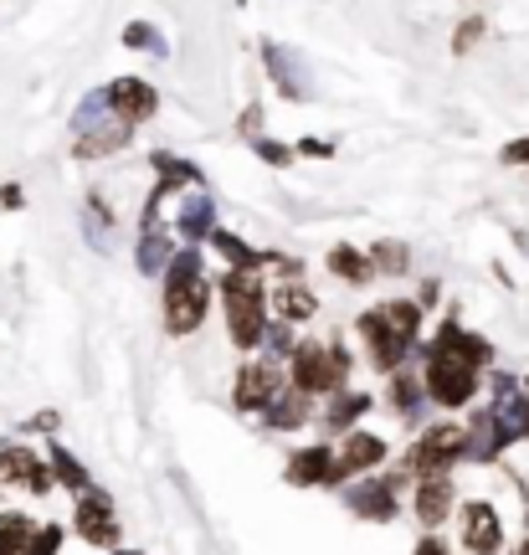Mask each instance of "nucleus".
<instances>
[{"instance_id":"39448f33","label":"nucleus","mask_w":529,"mask_h":555,"mask_svg":"<svg viewBox=\"0 0 529 555\" xmlns=\"http://www.w3.org/2000/svg\"><path fill=\"white\" fill-rule=\"evenodd\" d=\"M463 442H468V433H463L457 422H437V427H427V433L416 437V448L407 453L401 474H407V478L448 474L452 463H463Z\"/></svg>"},{"instance_id":"a18cd8bd","label":"nucleus","mask_w":529,"mask_h":555,"mask_svg":"<svg viewBox=\"0 0 529 555\" xmlns=\"http://www.w3.org/2000/svg\"><path fill=\"white\" fill-rule=\"evenodd\" d=\"M257 124H262V114H257V108H247V114H242V129H247L253 139H257Z\"/></svg>"},{"instance_id":"0eeeda50","label":"nucleus","mask_w":529,"mask_h":555,"mask_svg":"<svg viewBox=\"0 0 529 555\" xmlns=\"http://www.w3.org/2000/svg\"><path fill=\"white\" fill-rule=\"evenodd\" d=\"M206 309H211V283L206 278H185V283H165V330L170 335H196L206 324Z\"/></svg>"},{"instance_id":"20e7f679","label":"nucleus","mask_w":529,"mask_h":555,"mask_svg":"<svg viewBox=\"0 0 529 555\" xmlns=\"http://www.w3.org/2000/svg\"><path fill=\"white\" fill-rule=\"evenodd\" d=\"M73 129H78V155L93 159V155H114V150H124L129 144V124H118L114 114H108V99L99 93H88V99L78 103V114H73Z\"/></svg>"},{"instance_id":"a211bd4d","label":"nucleus","mask_w":529,"mask_h":555,"mask_svg":"<svg viewBox=\"0 0 529 555\" xmlns=\"http://www.w3.org/2000/svg\"><path fill=\"white\" fill-rule=\"evenodd\" d=\"M330 474H334V448H324V442H314V448H298V453L288 457V483H294V489L330 483Z\"/></svg>"},{"instance_id":"ea45409f","label":"nucleus","mask_w":529,"mask_h":555,"mask_svg":"<svg viewBox=\"0 0 529 555\" xmlns=\"http://www.w3.org/2000/svg\"><path fill=\"white\" fill-rule=\"evenodd\" d=\"M499 159H504V165H529V139H514V144H504V150H499Z\"/></svg>"},{"instance_id":"f704fd0d","label":"nucleus","mask_w":529,"mask_h":555,"mask_svg":"<svg viewBox=\"0 0 529 555\" xmlns=\"http://www.w3.org/2000/svg\"><path fill=\"white\" fill-rule=\"evenodd\" d=\"M57 545H62V525H37L16 555H57Z\"/></svg>"},{"instance_id":"6ab92c4d","label":"nucleus","mask_w":529,"mask_h":555,"mask_svg":"<svg viewBox=\"0 0 529 555\" xmlns=\"http://www.w3.org/2000/svg\"><path fill=\"white\" fill-rule=\"evenodd\" d=\"M262 412H268V427H278V433H294V427H304V422L314 416V397H309V391H298V386H283V391H278Z\"/></svg>"},{"instance_id":"e433bc0d","label":"nucleus","mask_w":529,"mask_h":555,"mask_svg":"<svg viewBox=\"0 0 529 555\" xmlns=\"http://www.w3.org/2000/svg\"><path fill=\"white\" fill-rule=\"evenodd\" d=\"M478 37H483V21H478V16H468V21H463V26H457V37H452V52L463 57V52H468V47H473V41H478Z\"/></svg>"},{"instance_id":"f03ea898","label":"nucleus","mask_w":529,"mask_h":555,"mask_svg":"<svg viewBox=\"0 0 529 555\" xmlns=\"http://www.w3.org/2000/svg\"><path fill=\"white\" fill-rule=\"evenodd\" d=\"M221 309H227V335L236 350H257L262 330H268V288L257 283V273L227 268L221 278Z\"/></svg>"},{"instance_id":"412c9836","label":"nucleus","mask_w":529,"mask_h":555,"mask_svg":"<svg viewBox=\"0 0 529 555\" xmlns=\"http://www.w3.org/2000/svg\"><path fill=\"white\" fill-rule=\"evenodd\" d=\"M463 433H468V442H463V463H493V457L509 448V442L499 437V427H493L489 412H478L473 416V427H463Z\"/></svg>"},{"instance_id":"dca6fc26","label":"nucleus","mask_w":529,"mask_h":555,"mask_svg":"<svg viewBox=\"0 0 529 555\" xmlns=\"http://www.w3.org/2000/svg\"><path fill=\"white\" fill-rule=\"evenodd\" d=\"M262 67H268V78L278 82V93H283L288 103L314 99V93H309V73L298 67V57L288 52V47H278V41H262Z\"/></svg>"},{"instance_id":"c85d7f7f","label":"nucleus","mask_w":529,"mask_h":555,"mask_svg":"<svg viewBox=\"0 0 529 555\" xmlns=\"http://www.w3.org/2000/svg\"><path fill=\"white\" fill-rule=\"evenodd\" d=\"M124 47L150 52V57H170V41H165V31H159V26H150V21H129V26H124Z\"/></svg>"},{"instance_id":"72a5a7b5","label":"nucleus","mask_w":529,"mask_h":555,"mask_svg":"<svg viewBox=\"0 0 529 555\" xmlns=\"http://www.w3.org/2000/svg\"><path fill=\"white\" fill-rule=\"evenodd\" d=\"M82 232H88V242H93L99 253H108V242H114V221L103 227V201H99V196L88 201V217H82Z\"/></svg>"},{"instance_id":"b1692460","label":"nucleus","mask_w":529,"mask_h":555,"mask_svg":"<svg viewBox=\"0 0 529 555\" xmlns=\"http://www.w3.org/2000/svg\"><path fill=\"white\" fill-rule=\"evenodd\" d=\"M206 242L227 258V268H242V273H257V268H268V262H273V253H257V247H247L236 232H221V227H211V237Z\"/></svg>"},{"instance_id":"c9c22d12","label":"nucleus","mask_w":529,"mask_h":555,"mask_svg":"<svg viewBox=\"0 0 529 555\" xmlns=\"http://www.w3.org/2000/svg\"><path fill=\"white\" fill-rule=\"evenodd\" d=\"M262 345H268V356H288V350H294V324H288V319H278V324H268V330H262Z\"/></svg>"},{"instance_id":"58836bf2","label":"nucleus","mask_w":529,"mask_h":555,"mask_svg":"<svg viewBox=\"0 0 529 555\" xmlns=\"http://www.w3.org/2000/svg\"><path fill=\"white\" fill-rule=\"evenodd\" d=\"M412 555H452V545H448L442 535H431V530H427V535L416 540V551H412Z\"/></svg>"},{"instance_id":"f3484780","label":"nucleus","mask_w":529,"mask_h":555,"mask_svg":"<svg viewBox=\"0 0 529 555\" xmlns=\"http://www.w3.org/2000/svg\"><path fill=\"white\" fill-rule=\"evenodd\" d=\"M452 504H457V494H452L448 474H431L416 483V519H422L427 530H442V519L452 515Z\"/></svg>"},{"instance_id":"c756f323","label":"nucleus","mask_w":529,"mask_h":555,"mask_svg":"<svg viewBox=\"0 0 529 555\" xmlns=\"http://www.w3.org/2000/svg\"><path fill=\"white\" fill-rule=\"evenodd\" d=\"M52 478H57V483H67V489H73V494H78V489H88V483H93V474H88V468H82L78 457L67 453V448H62V442H52Z\"/></svg>"},{"instance_id":"79ce46f5","label":"nucleus","mask_w":529,"mask_h":555,"mask_svg":"<svg viewBox=\"0 0 529 555\" xmlns=\"http://www.w3.org/2000/svg\"><path fill=\"white\" fill-rule=\"evenodd\" d=\"M26 433H57V412H37L26 422Z\"/></svg>"},{"instance_id":"bb28decb","label":"nucleus","mask_w":529,"mask_h":555,"mask_svg":"<svg viewBox=\"0 0 529 555\" xmlns=\"http://www.w3.org/2000/svg\"><path fill=\"white\" fill-rule=\"evenodd\" d=\"M150 165H155L159 170V185H155V196H170V191H180V185H201V170L196 165H191V159H180V155H165V150H159V155H150Z\"/></svg>"},{"instance_id":"a878e982","label":"nucleus","mask_w":529,"mask_h":555,"mask_svg":"<svg viewBox=\"0 0 529 555\" xmlns=\"http://www.w3.org/2000/svg\"><path fill=\"white\" fill-rule=\"evenodd\" d=\"M324 268H330L334 278H345V283H371L375 278L371 253H360V247H350V242H334L330 258H324Z\"/></svg>"},{"instance_id":"7ed1b4c3","label":"nucleus","mask_w":529,"mask_h":555,"mask_svg":"<svg viewBox=\"0 0 529 555\" xmlns=\"http://www.w3.org/2000/svg\"><path fill=\"white\" fill-rule=\"evenodd\" d=\"M350 345L345 339H330V345H294L288 350V386L309 391V397H330L350 380Z\"/></svg>"},{"instance_id":"f8f14e48","label":"nucleus","mask_w":529,"mask_h":555,"mask_svg":"<svg viewBox=\"0 0 529 555\" xmlns=\"http://www.w3.org/2000/svg\"><path fill=\"white\" fill-rule=\"evenodd\" d=\"M493 427H499V437L504 442H525L529 437V391H519L509 376H493Z\"/></svg>"},{"instance_id":"423d86ee","label":"nucleus","mask_w":529,"mask_h":555,"mask_svg":"<svg viewBox=\"0 0 529 555\" xmlns=\"http://www.w3.org/2000/svg\"><path fill=\"white\" fill-rule=\"evenodd\" d=\"M401 483H407L401 468H396V474H380V478H360V483L345 489V509H350L354 519H371V525H391V519L401 515V504H396Z\"/></svg>"},{"instance_id":"9d476101","label":"nucleus","mask_w":529,"mask_h":555,"mask_svg":"<svg viewBox=\"0 0 529 555\" xmlns=\"http://www.w3.org/2000/svg\"><path fill=\"white\" fill-rule=\"evenodd\" d=\"M283 391V371H278V360H247L232 380V406L236 412H262L268 401Z\"/></svg>"},{"instance_id":"6e6552de","label":"nucleus","mask_w":529,"mask_h":555,"mask_svg":"<svg viewBox=\"0 0 529 555\" xmlns=\"http://www.w3.org/2000/svg\"><path fill=\"white\" fill-rule=\"evenodd\" d=\"M360 339H365V356H371V365L380 371V376H391L396 365L416 350L412 339H407L391 319H386V309H371V314L360 319Z\"/></svg>"},{"instance_id":"a19ab883","label":"nucleus","mask_w":529,"mask_h":555,"mask_svg":"<svg viewBox=\"0 0 529 555\" xmlns=\"http://www.w3.org/2000/svg\"><path fill=\"white\" fill-rule=\"evenodd\" d=\"M437 298H442V283L427 278V283H422V298H416V309H437Z\"/></svg>"},{"instance_id":"9b49d317","label":"nucleus","mask_w":529,"mask_h":555,"mask_svg":"<svg viewBox=\"0 0 529 555\" xmlns=\"http://www.w3.org/2000/svg\"><path fill=\"white\" fill-rule=\"evenodd\" d=\"M103 99H108V114H114L118 124H129V129L150 124L159 108V93L144 78H114L103 88Z\"/></svg>"},{"instance_id":"7c9ffc66","label":"nucleus","mask_w":529,"mask_h":555,"mask_svg":"<svg viewBox=\"0 0 529 555\" xmlns=\"http://www.w3.org/2000/svg\"><path fill=\"white\" fill-rule=\"evenodd\" d=\"M371 262H375V273H391V278H401L407 268H412V253H407V242H375L371 247Z\"/></svg>"},{"instance_id":"cd10ccee","label":"nucleus","mask_w":529,"mask_h":555,"mask_svg":"<svg viewBox=\"0 0 529 555\" xmlns=\"http://www.w3.org/2000/svg\"><path fill=\"white\" fill-rule=\"evenodd\" d=\"M386 397H391V406L401 416H422L427 391H422V376H412V371H401V365H396V371H391V391H386Z\"/></svg>"},{"instance_id":"2eb2a0df","label":"nucleus","mask_w":529,"mask_h":555,"mask_svg":"<svg viewBox=\"0 0 529 555\" xmlns=\"http://www.w3.org/2000/svg\"><path fill=\"white\" fill-rule=\"evenodd\" d=\"M375 463H386V442H380L375 433H354V427H350L345 448L334 453V474H330V483H345V478L371 474Z\"/></svg>"},{"instance_id":"5701e85b","label":"nucleus","mask_w":529,"mask_h":555,"mask_svg":"<svg viewBox=\"0 0 529 555\" xmlns=\"http://www.w3.org/2000/svg\"><path fill=\"white\" fill-rule=\"evenodd\" d=\"M211 227H216V201H211V196H185V201H180L176 232L191 242V247L211 237Z\"/></svg>"},{"instance_id":"473e14b6","label":"nucleus","mask_w":529,"mask_h":555,"mask_svg":"<svg viewBox=\"0 0 529 555\" xmlns=\"http://www.w3.org/2000/svg\"><path fill=\"white\" fill-rule=\"evenodd\" d=\"M31 530H37V525L26 515H0V555H16L21 545L31 540Z\"/></svg>"},{"instance_id":"49530a36","label":"nucleus","mask_w":529,"mask_h":555,"mask_svg":"<svg viewBox=\"0 0 529 555\" xmlns=\"http://www.w3.org/2000/svg\"><path fill=\"white\" fill-rule=\"evenodd\" d=\"M114 555H139V551H129V545H114Z\"/></svg>"},{"instance_id":"4468645a","label":"nucleus","mask_w":529,"mask_h":555,"mask_svg":"<svg viewBox=\"0 0 529 555\" xmlns=\"http://www.w3.org/2000/svg\"><path fill=\"white\" fill-rule=\"evenodd\" d=\"M463 551L468 555H499L504 551V519L489 499L463 504Z\"/></svg>"},{"instance_id":"f257e3e1","label":"nucleus","mask_w":529,"mask_h":555,"mask_svg":"<svg viewBox=\"0 0 529 555\" xmlns=\"http://www.w3.org/2000/svg\"><path fill=\"white\" fill-rule=\"evenodd\" d=\"M489 360H493L489 339L468 335L457 319H442V324H437V339L427 345V376H422L427 401L448 406V412L468 406V401L478 397V371H483Z\"/></svg>"},{"instance_id":"c03bdc74","label":"nucleus","mask_w":529,"mask_h":555,"mask_svg":"<svg viewBox=\"0 0 529 555\" xmlns=\"http://www.w3.org/2000/svg\"><path fill=\"white\" fill-rule=\"evenodd\" d=\"M21 201H26V196H21V185H5V191H0V206H11V211H16Z\"/></svg>"},{"instance_id":"4c0bfd02","label":"nucleus","mask_w":529,"mask_h":555,"mask_svg":"<svg viewBox=\"0 0 529 555\" xmlns=\"http://www.w3.org/2000/svg\"><path fill=\"white\" fill-rule=\"evenodd\" d=\"M253 144H257V155L268 159V165H288V159H294L283 144H273V139H253Z\"/></svg>"},{"instance_id":"de8ad7c7","label":"nucleus","mask_w":529,"mask_h":555,"mask_svg":"<svg viewBox=\"0 0 529 555\" xmlns=\"http://www.w3.org/2000/svg\"><path fill=\"white\" fill-rule=\"evenodd\" d=\"M514 555H529V540H525V545H519V551H514Z\"/></svg>"},{"instance_id":"ddd939ff","label":"nucleus","mask_w":529,"mask_h":555,"mask_svg":"<svg viewBox=\"0 0 529 555\" xmlns=\"http://www.w3.org/2000/svg\"><path fill=\"white\" fill-rule=\"evenodd\" d=\"M5 483L31 489V494H47L57 478H52V463H41L26 442H11V448H0V489H5Z\"/></svg>"},{"instance_id":"aec40b11","label":"nucleus","mask_w":529,"mask_h":555,"mask_svg":"<svg viewBox=\"0 0 529 555\" xmlns=\"http://www.w3.org/2000/svg\"><path fill=\"white\" fill-rule=\"evenodd\" d=\"M268 309H273L278 319H288V324H298V319H314L319 298L298 283V278H288V283H273V294H268Z\"/></svg>"},{"instance_id":"37998d69","label":"nucleus","mask_w":529,"mask_h":555,"mask_svg":"<svg viewBox=\"0 0 529 555\" xmlns=\"http://www.w3.org/2000/svg\"><path fill=\"white\" fill-rule=\"evenodd\" d=\"M298 150H304V155H319V159H324V155H334V150H330V144H324V139H304Z\"/></svg>"},{"instance_id":"393cba45","label":"nucleus","mask_w":529,"mask_h":555,"mask_svg":"<svg viewBox=\"0 0 529 555\" xmlns=\"http://www.w3.org/2000/svg\"><path fill=\"white\" fill-rule=\"evenodd\" d=\"M170 253H176V242H170V232L155 221V227H144V237H139L134 268L144 278H159V273H165V262H170Z\"/></svg>"},{"instance_id":"1a4fd4ad","label":"nucleus","mask_w":529,"mask_h":555,"mask_svg":"<svg viewBox=\"0 0 529 555\" xmlns=\"http://www.w3.org/2000/svg\"><path fill=\"white\" fill-rule=\"evenodd\" d=\"M73 530H78L88 545H103V551H114L118 545V519H114V499L103 494V489H78V509H73Z\"/></svg>"},{"instance_id":"4be33fe9","label":"nucleus","mask_w":529,"mask_h":555,"mask_svg":"<svg viewBox=\"0 0 529 555\" xmlns=\"http://www.w3.org/2000/svg\"><path fill=\"white\" fill-rule=\"evenodd\" d=\"M371 412V397L365 391H354V386H339V391H330V406H324V427L330 433H350L360 416Z\"/></svg>"},{"instance_id":"2f4dec72","label":"nucleus","mask_w":529,"mask_h":555,"mask_svg":"<svg viewBox=\"0 0 529 555\" xmlns=\"http://www.w3.org/2000/svg\"><path fill=\"white\" fill-rule=\"evenodd\" d=\"M380 309H386V319H391V324L412 339V345L422 339V309H416L412 298H391V304H380Z\"/></svg>"}]
</instances>
